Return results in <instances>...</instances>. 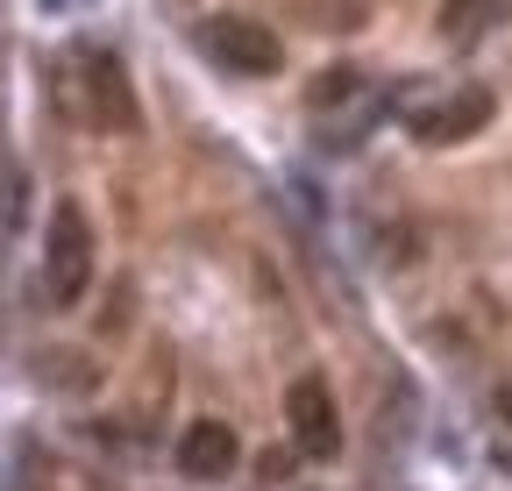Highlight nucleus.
<instances>
[{"instance_id":"f257e3e1","label":"nucleus","mask_w":512,"mask_h":491,"mask_svg":"<svg viewBox=\"0 0 512 491\" xmlns=\"http://www.w3.org/2000/svg\"><path fill=\"white\" fill-rule=\"evenodd\" d=\"M93 285V221L79 200H57L43 228V299L50 306H79Z\"/></svg>"},{"instance_id":"f03ea898","label":"nucleus","mask_w":512,"mask_h":491,"mask_svg":"<svg viewBox=\"0 0 512 491\" xmlns=\"http://www.w3.org/2000/svg\"><path fill=\"white\" fill-rule=\"evenodd\" d=\"M200 50L214 57L221 72H235V79H271V72L285 65V43H278L264 22H249V15H214V22H200Z\"/></svg>"},{"instance_id":"7ed1b4c3","label":"nucleus","mask_w":512,"mask_h":491,"mask_svg":"<svg viewBox=\"0 0 512 491\" xmlns=\"http://www.w3.org/2000/svg\"><path fill=\"white\" fill-rule=\"evenodd\" d=\"M285 420H292V449H299V456H313V463L342 456V420H335V399H328V385H320V378H292Z\"/></svg>"},{"instance_id":"20e7f679","label":"nucleus","mask_w":512,"mask_h":491,"mask_svg":"<svg viewBox=\"0 0 512 491\" xmlns=\"http://www.w3.org/2000/svg\"><path fill=\"white\" fill-rule=\"evenodd\" d=\"M79 72H86V114H93V129H114V136L136 129V86H128L121 57L114 50H79Z\"/></svg>"},{"instance_id":"39448f33","label":"nucleus","mask_w":512,"mask_h":491,"mask_svg":"<svg viewBox=\"0 0 512 491\" xmlns=\"http://www.w3.org/2000/svg\"><path fill=\"white\" fill-rule=\"evenodd\" d=\"M491 121V93L484 86H463L456 100H434V107H420L413 114V136L420 143H463V136H477Z\"/></svg>"},{"instance_id":"423d86ee","label":"nucleus","mask_w":512,"mask_h":491,"mask_svg":"<svg viewBox=\"0 0 512 491\" xmlns=\"http://www.w3.org/2000/svg\"><path fill=\"white\" fill-rule=\"evenodd\" d=\"M235 427L228 420H192L185 435H178V470L185 477H228L235 470Z\"/></svg>"},{"instance_id":"0eeeda50","label":"nucleus","mask_w":512,"mask_h":491,"mask_svg":"<svg viewBox=\"0 0 512 491\" xmlns=\"http://www.w3.org/2000/svg\"><path fill=\"white\" fill-rule=\"evenodd\" d=\"M477 8H484V0H448V8H441V29L456 36V43H470V29H477Z\"/></svg>"},{"instance_id":"6e6552de","label":"nucleus","mask_w":512,"mask_h":491,"mask_svg":"<svg viewBox=\"0 0 512 491\" xmlns=\"http://www.w3.org/2000/svg\"><path fill=\"white\" fill-rule=\"evenodd\" d=\"M491 406H498V420L512 427V385H498V399H491Z\"/></svg>"}]
</instances>
